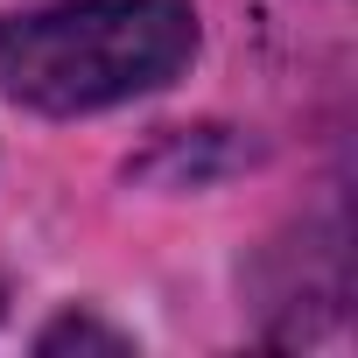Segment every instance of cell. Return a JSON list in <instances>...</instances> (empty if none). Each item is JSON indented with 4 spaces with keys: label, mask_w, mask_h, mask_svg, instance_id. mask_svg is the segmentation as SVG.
<instances>
[{
    "label": "cell",
    "mask_w": 358,
    "mask_h": 358,
    "mask_svg": "<svg viewBox=\"0 0 358 358\" xmlns=\"http://www.w3.org/2000/svg\"><path fill=\"white\" fill-rule=\"evenodd\" d=\"M190 0H57L0 22V92L64 120L162 92L190 71Z\"/></svg>",
    "instance_id": "obj_1"
},
{
    "label": "cell",
    "mask_w": 358,
    "mask_h": 358,
    "mask_svg": "<svg viewBox=\"0 0 358 358\" xmlns=\"http://www.w3.org/2000/svg\"><path fill=\"white\" fill-rule=\"evenodd\" d=\"M57 344H99V351H127V337H120V330H99V323H78V316H64L57 330H43V351H57Z\"/></svg>",
    "instance_id": "obj_2"
}]
</instances>
